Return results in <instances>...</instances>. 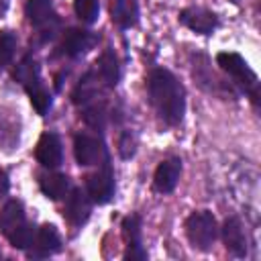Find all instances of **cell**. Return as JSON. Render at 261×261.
Listing matches in <instances>:
<instances>
[{
  "mask_svg": "<svg viewBox=\"0 0 261 261\" xmlns=\"http://www.w3.org/2000/svg\"><path fill=\"white\" fill-rule=\"evenodd\" d=\"M149 104L159 120L167 126H177L186 114V88L184 84L163 67H155L147 75Z\"/></svg>",
  "mask_w": 261,
  "mask_h": 261,
  "instance_id": "obj_1",
  "label": "cell"
},
{
  "mask_svg": "<svg viewBox=\"0 0 261 261\" xmlns=\"http://www.w3.org/2000/svg\"><path fill=\"white\" fill-rule=\"evenodd\" d=\"M216 65L230 77V86L237 88L239 94H247L249 100L253 102V106H259V77L257 73L249 67V63L245 61L243 55L234 53V51H220L216 55Z\"/></svg>",
  "mask_w": 261,
  "mask_h": 261,
  "instance_id": "obj_2",
  "label": "cell"
},
{
  "mask_svg": "<svg viewBox=\"0 0 261 261\" xmlns=\"http://www.w3.org/2000/svg\"><path fill=\"white\" fill-rule=\"evenodd\" d=\"M218 222L210 210H196L184 220V232L198 251H210L218 239Z\"/></svg>",
  "mask_w": 261,
  "mask_h": 261,
  "instance_id": "obj_3",
  "label": "cell"
},
{
  "mask_svg": "<svg viewBox=\"0 0 261 261\" xmlns=\"http://www.w3.org/2000/svg\"><path fill=\"white\" fill-rule=\"evenodd\" d=\"M24 16H27V20L35 29H39L43 43L55 39V35L59 33L61 20H59V16H57L51 0H27V4H24Z\"/></svg>",
  "mask_w": 261,
  "mask_h": 261,
  "instance_id": "obj_4",
  "label": "cell"
},
{
  "mask_svg": "<svg viewBox=\"0 0 261 261\" xmlns=\"http://www.w3.org/2000/svg\"><path fill=\"white\" fill-rule=\"evenodd\" d=\"M73 155H75V161L84 167L100 165V163L108 161L104 141L94 135H86V133L84 135L80 133L73 137Z\"/></svg>",
  "mask_w": 261,
  "mask_h": 261,
  "instance_id": "obj_5",
  "label": "cell"
},
{
  "mask_svg": "<svg viewBox=\"0 0 261 261\" xmlns=\"http://www.w3.org/2000/svg\"><path fill=\"white\" fill-rule=\"evenodd\" d=\"M86 192L94 204H108L114 198L116 181H114V173H112L108 161L102 163V169H98L96 173H90L86 177Z\"/></svg>",
  "mask_w": 261,
  "mask_h": 261,
  "instance_id": "obj_6",
  "label": "cell"
},
{
  "mask_svg": "<svg viewBox=\"0 0 261 261\" xmlns=\"http://www.w3.org/2000/svg\"><path fill=\"white\" fill-rule=\"evenodd\" d=\"M98 35L92 31H84V29H67L61 37V45H59V53L65 57H80L84 53H88L96 43H98Z\"/></svg>",
  "mask_w": 261,
  "mask_h": 261,
  "instance_id": "obj_7",
  "label": "cell"
},
{
  "mask_svg": "<svg viewBox=\"0 0 261 261\" xmlns=\"http://www.w3.org/2000/svg\"><path fill=\"white\" fill-rule=\"evenodd\" d=\"M90 214H92V200H90L88 192L82 188L69 190L65 196V208H63L65 220L71 226H82L88 222Z\"/></svg>",
  "mask_w": 261,
  "mask_h": 261,
  "instance_id": "obj_8",
  "label": "cell"
},
{
  "mask_svg": "<svg viewBox=\"0 0 261 261\" xmlns=\"http://www.w3.org/2000/svg\"><path fill=\"white\" fill-rule=\"evenodd\" d=\"M218 234L222 237V243L226 247V251L234 257H245L249 251V241H247V232L243 226V220L239 216H228L222 224V228L218 230Z\"/></svg>",
  "mask_w": 261,
  "mask_h": 261,
  "instance_id": "obj_9",
  "label": "cell"
},
{
  "mask_svg": "<svg viewBox=\"0 0 261 261\" xmlns=\"http://www.w3.org/2000/svg\"><path fill=\"white\" fill-rule=\"evenodd\" d=\"M179 22L184 27H188L190 31L194 33H200V35H212L216 31V27L220 24L218 16L208 10V8H202V6H190V8H184L179 12Z\"/></svg>",
  "mask_w": 261,
  "mask_h": 261,
  "instance_id": "obj_10",
  "label": "cell"
},
{
  "mask_svg": "<svg viewBox=\"0 0 261 261\" xmlns=\"http://www.w3.org/2000/svg\"><path fill=\"white\" fill-rule=\"evenodd\" d=\"M61 251V237L53 224H43L37 228L33 245L27 249V255L31 259H45Z\"/></svg>",
  "mask_w": 261,
  "mask_h": 261,
  "instance_id": "obj_11",
  "label": "cell"
},
{
  "mask_svg": "<svg viewBox=\"0 0 261 261\" xmlns=\"http://www.w3.org/2000/svg\"><path fill=\"white\" fill-rule=\"evenodd\" d=\"M143 230H141V216L128 214L122 218V237L126 243L124 259H147V249L143 247Z\"/></svg>",
  "mask_w": 261,
  "mask_h": 261,
  "instance_id": "obj_12",
  "label": "cell"
},
{
  "mask_svg": "<svg viewBox=\"0 0 261 261\" xmlns=\"http://www.w3.org/2000/svg\"><path fill=\"white\" fill-rule=\"evenodd\" d=\"M35 157L37 161L47 167V169H55L63 163V145L57 133H43L37 149H35Z\"/></svg>",
  "mask_w": 261,
  "mask_h": 261,
  "instance_id": "obj_13",
  "label": "cell"
},
{
  "mask_svg": "<svg viewBox=\"0 0 261 261\" xmlns=\"http://www.w3.org/2000/svg\"><path fill=\"white\" fill-rule=\"evenodd\" d=\"M181 175V159L179 157H167L163 159L155 173H153V190L159 194H169L175 190Z\"/></svg>",
  "mask_w": 261,
  "mask_h": 261,
  "instance_id": "obj_14",
  "label": "cell"
},
{
  "mask_svg": "<svg viewBox=\"0 0 261 261\" xmlns=\"http://www.w3.org/2000/svg\"><path fill=\"white\" fill-rule=\"evenodd\" d=\"M104 82L100 80V75L96 73V69H90L82 75V80L75 84L73 92H71V102L77 104V106H86V104H92L100 98L102 90H104Z\"/></svg>",
  "mask_w": 261,
  "mask_h": 261,
  "instance_id": "obj_15",
  "label": "cell"
},
{
  "mask_svg": "<svg viewBox=\"0 0 261 261\" xmlns=\"http://www.w3.org/2000/svg\"><path fill=\"white\" fill-rule=\"evenodd\" d=\"M110 16L118 29H130L139 22V2L137 0H112Z\"/></svg>",
  "mask_w": 261,
  "mask_h": 261,
  "instance_id": "obj_16",
  "label": "cell"
},
{
  "mask_svg": "<svg viewBox=\"0 0 261 261\" xmlns=\"http://www.w3.org/2000/svg\"><path fill=\"white\" fill-rule=\"evenodd\" d=\"M39 188L43 192L45 198L49 200H63L69 192V177L63 175V173H55V171H49V173H41L39 175Z\"/></svg>",
  "mask_w": 261,
  "mask_h": 261,
  "instance_id": "obj_17",
  "label": "cell"
},
{
  "mask_svg": "<svg viewBox=\"0 0 261 261\" xmlns=\"http://www.w3.org/2000/svg\"><path fill=\"white\" fill-rule=\"evenodd\" d=\"M96 73L100 75V80L104 82L106 88H114L120 80V63H118V57L112 49H106L98 61H96Z\"/></svg>",
  "mask_w": 261,
  "mask_h": 261,
  "instance_id": "obj_18",
  "label": "cell"
},
{
  "mask_svg": "<svg viewBox=\"0 0 261 261\" xmlns=\"http://www.w3.org/2000/svg\"><path fill=\"white\" fill-rule=\"evenodd\" d=\"M24 220H27V216H24V206H22L20 200H8L2 206V210H0V230H2L4 237L10 234L16 226H20Z\"/></svg>",
  "mask_w": 261,
  "mask_h": 261,
  "instance_id": "obj_19",
  "label": "cell"
},
{
  "mask_svg": "<svg viewBox=\"0 0 261 261\" xmlns=\"http://www.w3.org/2000/svg\"><path fill=\"white\" fill-rule=\"evenodd\" d=\"M12 77L24 88V90H31L33 86L41 84V69H39V63L31 57V55H24L18 65L14 67V73Z\"/></svg>",
  "mask_w": 261,
  "mask_h": 261,
  "instance_id": "obj_20",
  "label": "cell"
},
{
  "mask_svg": "<svg viewBox=\"0 0 261 261\" xmlns=\"http://www.w3.org/2000/svg\"><path fill=\"white\" fill-rule=\"evenodd\" d=\"M35 234H37V226L24 220V222H22L20 226H16V228H14L10 234H6V239L10 241V245H12L14 249L27 251V249L33 245V241H35Z\"/></svg>",
  "mask_w": 261,
  "mask_h": 261,
  "instance_id": "obj_21",
  "label": "cell"
},
{
  "mask_svg": "<svg viewBox=\"0 0 261 261\" xmlns=\"http://www.w3.org/2000/svg\"><path fill=\"white\" fill-rule=\"evenodd\" d=\"M84 122L96 130H102L106 126V118H108V110H106V104L104 102H92V104H86L84 106Z\"/></svg>",
  "mask_w": 261,
  "mask_h": 261,
  "instance_id": "obj_22",
  "label": "cell"
},
{
  "mask_svg": "<svg viewBox=\"0 0 261 261\" xmlns=\"http://www.w3.org/2000/svg\"><path fill=\"white\" fill-rule=\"evenodd\" d=\"M16 45H18V39H16V33L14 31H0V69L8 67L14 59V53H16Z\"/></svg>",
  "mask_w": 261,
  "mask_h": 261,
  "instance_id": "obj_23",
  "label": "cell"
},
{
  "mask_svg": "<svg viewBox=\"0 0 261 261\" xmlns=\"http://www.w3.org/2000/svg\"><path fill=\"white\" fill-rule=\"evenodd\" d=\"M27 94H29V98H31L33 108H35L39 114H47V112L51 110V106H53V98H51V92H49L43 84L33 86L31 90H27Z\"/></svg>",
  "mask_w": 261,
  "mask_h": 261,
  "instance_id": "obj_24",
  "label": "cell"
},
{
  "mask_svg": "<svg viewBox=\"0 0 261 261\" xmlns=\"http://www.w3.org/2000/svg\"><path fill=\"white\" fill-rule=\"evenodd\" d=\"M75 16L84 24H94L100 14V2L98 0H73Z\"/></svg>",
  "mask_w": 261,
  "mask_h": 261,
  "instance_id": "obj_25",
  "label": "cell"
},
{
  "mask_svg": "<svg viewBox=\"0 0 261 261\" xmlns=\"http://www.w3.org/2000/svg\"><path fill=\"white\" fill-rule=\"evenodd\" d=\"M135 145H137V141H135V137L130 135V130H124V133L120 135V141H118L120 157H122V159L133 157V155H135Z\"/></svg>",
  "mask_w": 261,
  "mask_h": 261,
  "instance_id": "obj_26",
  "label": "cell"
},
{
  "mask_svg": "<svg viewBox=\"0 0 261 261\" xmlns=\"http://www.w3.org/2000/svg\"><path fill=\"white\" fill-rule=\"evenodd\" d=\"M6 8H8V0H0V16L6 12Z\"/></svg>",
  "mask_w": 261,
  "mask_h": 261,
  "instance_id": "obj_27",
  "label": "cell"
},
{
  "mask_svg": "<svg viewBox=\"0 0 261 261\" xmlns=\"http://www.w3.org/2000/svg\"><path fill=\"white\" fill-rule=\"evenodd\" d=\"M230 2H234V4H239V2H241V0H230Z\"/></svg>",
  "mask_w": 261,
  "mask_h": 261,
  "instance_id": "obj_28",
  "label": "cell"
},
{
  "mask_svg": "<svg viewBox=\"0 0 261 261\" xmlns=\"http://www.w3.org/2000/svg\"><path fill=\"white\" fill-rule=\"evenodd\" d=\"M0 257H2V251H0Z\"/></svg>",
  "mask_w": 261,
  "mask_h": 261,
  "instance_id": "obj_29",
  "label": "cell"
}]
</instances>
